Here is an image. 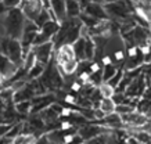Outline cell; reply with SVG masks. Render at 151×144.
<instances>
[{"instance_id":"1","label":"cell","mask_w":151,"mask_h":144,"mask_svg":"<svg viewBox=\"0 0 151 144\" xmlns=\"http://www.w3.org/2000/svg\"><path fill=\"white\" fill-rule=\"evenodd\" d=\"M57 62L58 67L64 71L67 75H72L78 69V60L75 57L72 44H63L60 46L57 53Z\"/></svg>"},{"instance_id":"2","label":"cell","mask_w":151,"mask_h":144,"mask_svg":"<svg viewBox=\"0 0 151 144\" xmlns=\"http://www.w3.org/2000/svg\"><path fill=\"white\" fill-rule=\"evenodd\" d=\"M1 50L11 62H14L15 65L21 64V61H22V46H21L19 40L4 37L3 43H1Z\"/></svg>"},{"instance_id":"3","label":"cell","mask_w":151,"mask_h":144,"mask_svg":"<svg viewBox=\"0 0 151 144\" xmlns=\"http://www.w3.org/2000/svg\"><path fill=\"white\" fill-rule=\"evenodd\" d=\"M19 9L25 15V18L29 21H35L45 7H43L42 0H21Z\"/></svg>"},{"instance_id":"4","label":"cell","mask_w":151,"mask_h":144,"mask_svg":"<svg viewBox=\"0 0 151 144\" xmlns=\"http://www.w3.org/2000/svg\"><path fill=\"white\" fill-rule=\"evenodd\" d=\"M53 47H54L53 42H47V43H43V44L32 46V51H33V54H35V58H36L37 62L46 65L47 62L50 61Z\"/></svg>"},{"instance_id":"5","label":"cell","mask_w":151,"mask_h":144,"mask_svg":"<svg viewBox=\"0 0 151 144\" xmlns=\"http://www.w3.org/2000/svg\"><path fill=\"white\" fill-rule=\"evenodd\" d=\"M103 6L104 4H96V3H89V1H87L86 4H85L83 13L87 15H90V17H93V18L100 19V21L107 19L108 18V14H107V11H105V9Z\"/></svg>"},{"instance_id":"6","label":"cell","mask_w":151,"mask_h":144,"mask_svg":"<svg viewBox=\"0 0 151 144\" xmlns=\"http://www.w3.org/2000/svg\"><path fill=\"white\" fill-rule=\"evenodd\" d=\"M50 7L49 9L54 13L55 18L60 24L67 19V11H65V0H49Z\"/></svg>"},{"instance_id":"7","label":"cell","mask_w":151,"mask_h":144,"mask_svg":"<svg viewBox=\"0 0 151 144\" xmlns=\"http://www.w3.org/2000/svg\"><path fill=\"white\" fill-rule=\"evenodd\" d=\"M104 133V129L100 126H82L79 128L78 135L81 136L82 140H92L96 139L97 136H100Z\"/></svg>"},{"instance_id":"8","label":"cell","mask_w":151,"mask_h":144,"mask_svg":"<svg viewBox=\"0 0 151 144\" xmlns=\"http://www.w3.org/2000/svg\"><path fill=\"white\" fill-rule=\"evenodd\" d=\"M122 122L128 123V125H137V126H143L147 122V118L143 114H136V112H129L125 115H121Z\"/></svg>"},{"instance_id":"9","label":"cell","mask_w":151,"mask_h":144,"mask_svg":"<svg viewBox=\"0 0 151 144\" xmlns=\"http://www.w3.org/2000/svg\"><path fill=\"white\" fill-rule=\"evenodd\" d=\"M65 11H67V18H76L82 13L81 3L78 0H65Z\"/></svg>"},{"instance_id":"10","label":"cell","mask_w":151,"mask_h":144,"mask_svg":"<svg viewBox=\"0 0 151 144\" xmlns=\"http://www.w3.org/2000/svg\"><path fill=\"white\" fill-rule=\"evenodd\" d=\"M85 42H86V36H81L78 40L72 44L76 60L86 61V60H85Z\"/></svg>"},{"instance_id":"11","label":"cell","mask_w":151,"mask_h":144,"mask_svg":"<svg viewBox=\"0 0 151 144\" xmlns=\"http://www.w3.org/2000/svg\"><path fill=\"white\" fill-rule=\"evenodd\" d=\"M103 122H104L107 126L110 128H118V126H122L124 122H122V118L119 114L116 112H112V114H107V115L103 118Z\"/></svg>"},{"instance_id":"12","label":"cell","mask_w":151,"mask_h":144,"mask_svg":"<svg viewBox=\"0 0 151 144\" xmlns=\"http://www.w3.org/2000/svg\"><path fill=\"white\" fill-rule=\"evenodd\" d=\"M96 57V47H94V42L93 39L86 36V42H85V60L92 61Z\"/></svg>"},{"instance_id":"13","label":"cell","mask_w":151,"mask_h":144,"mask_svg":"<svg viewBox=\"0 0 151 144\" xmlns=\"http://www.w3.org/2000/svg\"><path fill=\"white\" fill-rule=\"evenodd\" d=\"M115 102L112 98H101L100 101V110L103 112H104L105 115L107 114H112V112H115Z\"/></svg>"},{"instance_id":"14","label":"cell","mask_w":151,"mask_h":144,"mask_svg":"<svg viewBox=\"0 0 151 144\" xmlns=\"http://www.w3.org/2000/svg\"><path fill=\"white\" fill-rule=\"evenodd\" d=\"M99 93H100L101 98H112V96L115 94V89L112 86H110L107 82H104V83L100 85Z\"/></svg>"},{"instance_id":"15","label":"cell","mask_w":151,"mask_h":144,"mask_svg":"<svg viewBox=\"0 0 151 144\" xmlns=\"http://www.w3.org/2000/svg\"><path fill=\"white\" fill-rule=\"evenodd\" d=\"M47 21H50V14H49V9H43L40 11V14L37 15V18L33 21V22L37 25V28L40 29Z\"/></svg>"},{"instance_id":"16","label":"cell","mask_w":151,"mask_h":144,"mask_svg":"<svg viewBox=\"0 0 151 144\" xmlns=\"http://www.w3.org/2000/svg\"><path fill=\"white\" fill-rule=\"evenodd\" d=\"M101 74H103V82H108L116 74V68H115L114 64L105 65L104 68H103V71H101Z\"/></svg>"},{"instance_id":"17","label":"cell","mask_w":151,"mask_h":144,"mask_svg":"<svg viewBox=\"0 0 151 144\" xmlns=\"http://www.w3.org/2000/svg\"><path fill=\"white\" fill-rule=\"evenodd\" d=\"M43 71H45V65L36 61V64L29 69V78H37V76H40Z\"/></svg>"},{"instance_id":"18","label":"cell","mask_w":151,"mask_h":144,"mask_svg":"<svg viewBox=\"0 0 151 144\" xmlns=\"http://www.w3.org/2000/svg\"><path fill=\"white\" fill-rule=\"evenodd\" d=\"M15 110H17L19 114H27V112L31 110V101H29V100L18 101L17 102V105H15Z\"/></svg>"},{"instance_id":"19","label":"cell","mask_w":151,"mask_h":144,"mask_svg":"<svg viewBox=\"0 0 151 144\" xmlns=\"http://www.w3.org/2000/svg\"><path fill=\"white\" fill-rule=\"evenodd\" d=\"M22 132V123H17V125L11 126V129L9 130V133L6 135L7 139H15L17 136H19V133Z\"/></svg>"},{"instance_id":"20","label":"cell","mask_w":151,"mask_h":144,"mask_svg":"<svg viewBox=\"0 0 151 144\" xmlns=\"http://www.w3.org/2000/svg\"><path fill=\"white\" fill-rule=\"evenodd\" d=\"M122 78H124V72H122V69H116V74H115L107 83L110 85V86H112L114 89H116V86H118L119 82L122 80Z\"/></svg>"},{"instance_id":"21","label":"cell","mask_w":151,"mask_h":144,"mask_svg":"<svg viewBox=\"0 0 151 144\" xmlns=\"http://www.w3.org/2000/svg\"><path fill=\"white\" fill-rule=\"evenodd\" d=\"M134 108L130 107V105H125V104H119L115 107V112L119 114V115H125V114H129V112H133Z\"/></svg>"},{"instance_id":"22","label":"cell","mask_w":151,"mask_h":144,"mask_svg":"<svg viewBox=\"0 0 151 144\" xmlns=\"http://www.w3.org/2000/svg\"><path fill=\"white\" fill-rule=\"evenodd\" d=\"M124 58H125L124 50H116V51H115V54H114V57H112L111 60H112V64H116V62L124 61Z\"/></svg>"},{"instance_id":"23","label":"cell","mask_w":151,"mask_h":144,"mask_svg":"<svg viewBox=\"0 0 151 144\" xmlns=\"http://www.w3.org/2000/svg\"><path fill=\"white\" fill-rule=\"evenodd\" d=\"M3 4L7 7V9H15V7H19V3L21 0H1Z\"/></svg>"},{"instance_id":"24","label":"cell","mask_w":151,"mask_h":144,"mask_svg":"<svg viewBox=\"0 0 151 144\" xmlns=\"http://www.w3.org/2000/svg\"><path fill=\"white\" fill-rule=\"evenodd\" d=\"M139 47L137 46H129L128 49V57L129 58H133V57H136L139 54Z\"/></svg>"},{"instance_id":"25","label":"cell","mask_w":151,"mask_h":144,"mask_svg":"<svg viewBox=\"0 0 151 144\" xmlns=\"http://www.w3.org/2000/svg\"><path fill=\"white\" fill-rule=\"evenodd\" d=\"M10 129H11L10 125H0V137H3V136L6 137V135L9 133Z\"/></svg>"},{"instance_id":"26","label":"cell","mask_w":151,"mask_h":144,"mask_svg":"<svg viewBox=\"0 0 151 144\" xmlns=\"http://www.w3.org/2000/svg\"><path fill=\"white\" fill-rule=\"evenodd\" d=\"M99 62H100V64H103V67H105V65L112 64V60H111V57H110V56H104V57H101Z\"/></svg>"},{"instance_id":"27","label":"cell","mask_w":151,"mask_h":144,"mask_svg":"<svg viewBox=\"0 0 151 144\" xmlns=\"http://www.w3.org/2000/svg\"><path fill=\"white\" fill-rule=\"evenodd\" d=\"M93 115H94V118H97V119H103V118L105 116V114L99 108V110H96V111L93 112Z\"/></svg>"},{"instance_id":"28","label":"cell","mask_w":151,"mask_h":144,"mask_svg":"<svg viewBox=\"0 0 151 144\" xmlns=\"http://www.w3.org/2000/svg\"><path fill=\"white\" fill-rule=\"evenodd\" d=\"M35 144H49V140H47V136H43V137H40V139L37 140Z\"/></svg>"},{"instance_id":"29","label":"cell","mask_w":151,"mask_h":144,"mask_svg":"<svg viewBox=\"0 0 151 144\" xmlns=\"http://www.w3.org/2000/svg\"><path fill=\"white\" fill-rule=\"evenodd\" d=\"M126 144H142V143H140L136 137H129L128 141H126Z\"/></svg>"},{"instance_id":"30","label":"cell","mask_w":151,"mask_h":144,"mask_svg":"<svg viewBox=\"0 0 151 144\" xmlns=\"http://www.w3.org/2000/svg\"><path fill=\"white\" fill-rule=\"evenodd\" d=\"M6 11H7V7H6V6L3 4V1L0 0V15H3Z\"/></svg>"},{"instance_id":"31","label":"cell","mask_w":151,"mask_h":144,"mask_svg":"<svg viewBox=\"0 0 151 144\" xmlns=\"http://www.w3.org/2000/svg\"><path fill=\"white\" fill-rule=\"evenodd\" d=\"M72 90H81V83H78V82H75V83L72 85Z\"/></svg>"},{"instance_id":"32","label":"cell","mask_w":151,"mask_h":144,"mask_svg":"<svg viewBox=\"0 0 151 144\" xmlns=\"http://www.w3.org/2000/svg\"><path fill=\"white\" fill-rule=\"evenodd\" d=\"M89 3H96V4H104V0H87Z\"/></svg>"},{"instance_id":"33","label":"cell","mask_w":151,"mask_h":144,"mask_svg":"<svg viewBox=\"0 0 151 144\" xmlns=\"http://www.w3.org/2000/svg\"><path fill=\"white\" fill-rule=\"evenodd\" d=\"M68 102H75V98L72 97V96H67V98H65Z\"/></svg>"},{"instance_id":"34","label":"cell","mask_w":151,"mask_h":144,"mask_svg":"<svg viewBox=\"0 0 151 144\" xmlns=\"http://www.w3.org/2000/svg\"><path fill=\"white\" fill-rule=\"evenodd\" d=\"M115 1H118V0H104V4L105 3H115Z\"/></svg>"},{"instance_id":"35","label":"cell","mask_w":151,"mask_h":144,"mask_svg":"<svg viewBox=\"0 0 151 144\" xmlns=\"http://www.w3.org/2000/svg\"><path fill=\"white\" fill-rule=\"evenodd\" d=\"M9 144H14V143H9Z\"/></svg>"},{"instance_id":"36","label":"cell","mask_w":151,"mask_h":144,"mask_svg":"<svg viewBox=\"0 0 151 144\" xmlns=\"http://www.w3.org/2000/svg\"><path fill=\"white\" fill-rule=\"evenodd\" d=\"M78 1H79V0H78Z\"/></svg>"}]
</instances>
